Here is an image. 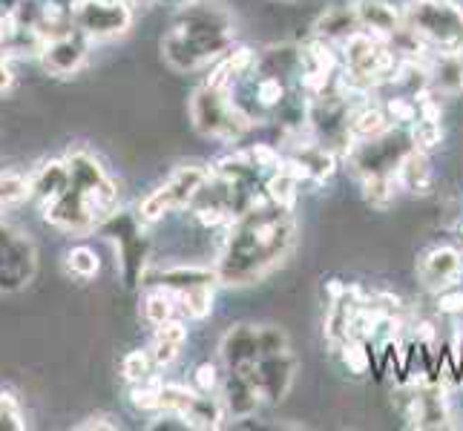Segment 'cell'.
Wrapping results in <instances>:
<instances>
[{
    "label": "cell",
    "instance_id": "cell-1",
    "mask_svg": "<svg viewBox=\"0 0 463 431\" xmlns=\"http://www.w3.org/2000/svg\"><path fill=\"white\" fill-rule=\"evenodd\" d=\"M294 242L297 221L291 207H279L274 201L250 207L231 225L216 262V276L233 287L260 282L291 257Z\"/></svg>",
    "mask_w": 463,
    "mask_h": 431
},
{
    "label": "cell",
    "instance_id": "cell-2",
    "mask_svg": "<svg viewBox=\"0 0 463 431\" xmlns=\"http://www.w3.org/2000/svg\"><path fill=\"white\" fill-rule=\"evenodd\" d=\"M236 35L231 14L213 4H187L162 38V55L173 70L196 72L228 52Z\"/></svg>",
    "mask_w": 463,
    "mask_h": 431
},
{
    "label": "cell",
    "instance_id": "cell-3",
    "mask_svg": "<svg viewBox=\"0 0 463 431\" xmlns=\"http://www.w3.org/2000/svg\"><path fill=\"white\" fill-rule=\"evenodd\" d=\"M403 23L440 55L463 52V9L452 0H411Z\"/></svg>",
    "mask_w": 463,
    "mask_h": 431
},
{
    "label": "cell",
    "instance_id": "cell-4",
    "mask_svg": "<svg viewBox=\"0 0 463 431\" xmlns=\"http://www.w3.org/2000/svg\"><path fill=\"white\" fill-rule=\"evenodd\" d=\"M190 118H194V126L202 136L228 144L242 138L250 126V118L239 113V107L228 98V89H219L211 84L194 92V98H190Z\"/></svg>",
    "mask_w": 463,
    "mask_h": 431
},
{
    "label": "cell",
    "instance_id": "cell-5",
    "mask_svg": "<svg viewBox=\"0 0 463 431\" xmlns=\"http://www.w3.org/2000/svg\"><path fill=\"white\" fill-rule=\"evenodd\" d=\"M288 348V337L274 325H236L222 340V360L228 369H248L260 357Z\"/></svg>",
    "mask_w": 463,
    "mask_h": 431
},
{
    "label": "cell",
    "instance_id": "cell-6",
    "mask_svg": "<svg viewBox=\"0 0 463 431\" xmlns=\"http://www.w3.org/2000/svg\"><path fill=\"white\" fill-rule=\"evenodd\" d=\"M72 23L90 41H107L130 29L133 12L127 0H72Z\"/></svg>",
    "mask_w": 463,
    "mask_h": 431
},
{
    "label": "cell",
    "instance_id": "cell-7",
    "mask_svg": "<svg viewBox=\"0 0 463 431\" xmlns=\"http://www.w3.org/2000/svg\"><path fill=\"white\" fill-rule=\"evenodd\" d=\"M345 67L380 84V81H386V78H394L397 55L389 46H383L377 35L372 38V35H365V32H354V35L345 41Z\"/></svg>",
    "mask_w": 463,
    "mask_h": 431
},
{
    "label": "cell",
    "instance_id": "cell-8",
    "mask_svg": "<svg viewBox=\"0 0 463 431\" xmlns=\"http://www.w3.org/2000/svg\"><path fill=\"white\" fill-rule=\"evenodd\" d=\"M35 274V248L9 225H0V291H18Z\"/></svg>",
    "mask_w": 463,
    "mask_h": 431
},
{
    "label": "cell",
    "instance_id": "cell-9",
    "mask_svg": "<svg viewBox=\"0 0 463 431\" xmlns=\"http://www.w3.org/2000/svg\"><path fill=\"white\" fill-rule=\"evenodd\" d=\"M231 371H242L257 382L262 400H282L294 382L297 360L291 354V348H285V351H274V354L260 357L253 365H248V369H231Z\"/></svg>",
    "mask_w": 463,
    "mask_h": 431
},
{
    "label": "cell",
    "instance_id": "cell-10",
    "mask_svg": "<svg viewBox=\"0 0 463 431\" xmlns=\"http://www.w3.org/2000/svg\"><path fill=\"white\" fill-rule=\"evenodd\" d=\"M87 52H90V38L78 26H72V29L46 41L38 61L43 63V70L50 75L63 78V75H72L81 70V63L87 61Z\"/></svg>",
    "mask_w": 463,
    "mask_h": 431
},
{
    "label": "cell",
    "instance_id": "cell-11",
    "mask_svg": "<svg viewBox=\"0 0 463 431\" xmlns=\"http://www.w3.org/2000/svg\"><path fill=\"white\" fill-rule=\"evenodd\" d=\"M463 274V253L455 248H432L418 262V279L429 291H446Z\"/></svg>",
    "mask_w": 463,
    "mask_h": 431
},
{
    "label": "cell",
    "instance_id": "cell-12",
    "mask_svg": "<svg viewBox=\"0 0 463 431\" xmlns=\"http://www.w3.org/2000/svg\"><path fill=\"white\" fill-rule=\"evenodd\" d=\"M67 187H70V164H67V158L43 162L35 173H32V199H38L41 207L52 204Z\"/></svg>",
    "mask_w": 463,
    "mask_h": 431
},
{
    "label": "cell",
    "instance_id": "cell-13",
    "mask_svg": "<svg viewBox=\"0 0 463 431\" xmlns=\"http://www.w3.org/2000/svg\"><path fill=\"white\" fill-rule=\"evenodd\" d=\"M222 403H225V411H231L233 417H250V414L260 408L262 394L257 389V382H253L248 374L231 371L228 382H225V397H222Z\"/></svg>",
    "mask_w": 463,
    "mask_h": 431
},
{
    "label": "cell",
    "instance_id": "cell-14",
    "mask_svg": "<svg viewBox=\"0 0 463 431\" xmlns=\"http://www.w3.org/2000/svg\"><path fill=\"white\" fill-rule=\"evenodd\" d=\"M394 179H397V184H401V190H409V193H414V196H426L429 190H432V182H435L432 164H429L426 153H420V150L406 153L394 170Z\"/></svg>",
    "mask_w": 463,
    "mask_h": 431
},
{
    "label": "cell",
    "instance_id": "cell-15",
    "mask_svg": "<svg viewBox=\"0 0 463 431\" xmlns=\"http://www.w3.org/2000/svg\"><path fill=\"white\" fill-rule=\"evenodd\" d=\"M357 18L363 26H369L377 38H394L403 29V14L386 0H360Z\"/></svg>",
    "mask_w": 463,
    "mask_h": 431
},
{
    "label": "cell",
    "instance_id": "cell-16",
    "mask_svg": "<svg viewBox=\"0 0 463 431\" xmlns=\"http://www.w3.org/2000/svg\"><path fill=\"white\" fill-rule=\"evenodd\" d=\"M409 420L418 428H440L449 420V411H446V400L438 389H420L418 394L409 400Z\"/></svg>",
    "mask_w": 463,
    "mask_h": 431
},
{
    "label": "cell",
    "instance_id": "cell-17",
    "mask_svg": "<svg viewBox=\"0 0 463 431\" xmlns=\"http://www.w3.org/2000/svg\"><path fill=\"white\" fill-rule=\"evenodd\" d=\"M184 342H187V328H184V323H179V319H167V323L156 325L153 342H150L153 362L158 369H167V365L179 357Z\"/></svg>",
    "mask_w": 463,
    "mask_h": 431
},
{
    "label": "cell",
    "instance_id": "cell-18",
    "mask_svg": "<svg viewBox=\"0 0 463 431\" xmlns=\"http://www.w3.org/2000/svg\"><path fill=\"white\" fill-rule=\"evenodd\" d=\"M211 179V173L199 164H182L170 173V179L165 182L167 193L173 199V207H187L196 199V193L204 187V182Z\"/></svg>",
    "mask_w": 463,
    "mask_h": 431
},
{
    "label": "cell",
    "instance_id": "cell-19",
    "mask_svg": "<svg viewBox=\"0 0 463 431\" xmlns=\"http://www.w3.org/2000/svg\"><path fill=\"white\" fill-rule=\"evenodd\" d=\"M360 18H357V9H348V6H334V9H326V14H319L317 21V35L323 38H343L348 41L351 35L357 32Z\"/></svg>",
    "mask_w": 463,
    "mask_h": 431
},
{
    "label": "cell",
    "instance_id": "cell-20",
    "mask_svg": "<svg viewBox=\"0 0 463 431\" xmlns=\"http://www.w3.org/2000/svg\"><path fill=\"white\" fill-rule=\"evenodd\" d=\"M389 113L386 109H380V107H372V104H365L360 107L357 113H351L348 116V133L351 138H380L383 133L389 130Z\"/></svg>",
    "mask_w": 463,
    "mask_h": 431
},
{
    "label": "cell",
    "instance_id": "cell-21",
    "mask_svg": "<svg viewBox=\"0 0 463 431\" xmlns=\"http://www.w3.org/2000/svg\"><path fill=\"white\" fill-rule=\"evenodd\" d=\"M184 426L187 428H219L225 420V403L216 397H207V391L196 394L194 406L184 411Z\"/></svg>",
    "mask_w": 463,
    "mask_h": 431
},
{
    "label": "cell",
    "instance_id": "cell-22",
    "mask_svg": "<svg viewBox=\"0 0 463 431\" xmlns=\"http://www.w3.org/2000/svg\"><path fill=\"white\" fill-rule=\"evenodd\" d=\"M397 179L392 173H372L363 179V199L369 201L374 211H389L397 199Z\"/></svg>",
    "mask_w": 463,
    "mask_h": 431
},
{
    "label": "cell",
    "instance_id": "cell-23",
    "mask_svg": "<svg viewBox=\"0 0 463 431\" xmlns=\"http://www.w3.org/2000/svg\"><path fill=\"white\" fill-rule=\"evenodd\" d=\"M26 199H32V175L4 170L0 173V213L21 207Z\"/></svg>",
    "mask_w": 463,
    "mask_h": 431
},
{
    "label": "cell",
    "instance_id": "cell-24",
    "mask_svg": "<svg viewBox=\"0 0 463 431\" xmlns=\"http://www.w3.org/2000/svg\"><path fill=\"white\" fill-rule=\"evenodd\" d=\"M175 302H179L182 311L190 319H204L213 311V282H202V285L187 287V291L175 296Z\"/></svg>",
    "mask_w": 463,
    "mask_h": 431
},
{
    "label": "cell",
    "instance_id": "cell-25",
    "mask_svg": "<svg viewBox=\"0 0 463 431\" xmlns=\"http://www.w3.org/2000/svg\"><path fill=\"white\" fill-rule=\"evenodd\" d=\"M297 158L308 167L311 179H317V182L331 179L334 170H337V162H334V153L326 150V147H317V144H302V150L297 153Z\"/></svg>",
    "mask_w": 463,
    "mask_h": 431
},
{
    "label": "cell",
    "instance_id": "cell-26",
    "mask_svg": "<svg viewBox=\"0 0 463 431\" xmlns=\"http://www.w3.org/2000/svg\"><path fill=\"white\" fill-rule=\"evenodd\" d=\"M250 63H253V50H248V46H245V50H236V52H231V55L213 70V75L207 78V84H211V87H219V89H228V84L233 81V78H236V75H242V72L250 67Z\"/></svg>",
    "mask_w": 463,
    "mask_h": 431
},
{
    "label": "cell",
    "instance_id": "cell-27",
    "mask_svg": "<svg viewBox=\"0 0 463 431\" xmlns=\"http://www.w3.org/2000/svg\"><path fill=\"white\" fill-rule=\"evenodd\" d=\"M175 305H179V302H175V296L170 291L156 287V291H150L145 296V319L150 325H162V323H167V319H173Z\"/></svg>",
    "mask_w": 463,
    "mask_h": 431
},
{
    "label": "cell",
    "instance_id": "cell-28",
    "mask_svg": "<svg viewBox=\"0 0 463 431\" xmlns=\"http://www.w3.org/2000/svg\"><path fill=\"white\" fill-rule=\"evenodd\" d=\"M435 84L443 92H460L463 89V52L460 55H440L435 70Z\"/></svg>",
    "mask_w": 463,
    "mask_h": 431
},
{
    "label": "cell",
    "instance_id": "cell-29",
    "mask_svg": "<svg viewBox=\"0 0 463 431\" xmlns=\"http://www.w3.org/2000/svg\"><path fill=\"white\" fill-rule=\"evenodd\" d=\"M170 211H175V207H173V199L167 193V187L162 184V187H156L153 193L138 204V221H141V225H153V221H158Z\"/></svg>",
    "mask_w": 463,
    "mask_h": 431
},
{
    "label": "cell",
    "instance_id": "cell-30",
    "mask_svg": "<svg viewBox=\"0 0 463 431\" xmlns=\"http://www.w3.org/2000/svg\"><path fill=\"white\" fill-rule=\"evenodd\" d=\"M194 400H196V391H190L184 386H173V382H170V386H162L158 411H170V414H179V417H184V411L194 406Z\"/></svg>",
    "mask_w": 463,
    "mask_h": 431
},
{
    "label": "cell",
    "instance_id": "cell-31",
    "mask_svg": "<svg viewBox=\"0 0 463 431\" xmlns=\"http://www.w3.org/2000/svg\"><path fill=\"white\" fill-rule=\"evenodd\" d=\"M165 382L158 377H147L145 382H133L130 389V403L138 411H158V397H162Z\"/></svg>",
    "mask_w": 463,
    "mask_h": 431
},
{
    "label": "cell",
    "instance_id": "cell-32",
    "mask_svg": "<svg viewBox=\"0 0 463 431\" xmlns=\"http://www.w3.org/2000/svg\"><path fill=\"white\" fill-rule=\"evenodd\" d=\"M153 354L150 351H130L124 360H121V374L127 382H145L147 377H153Z\"/></svg>",
    "mask_w": 463,
    "mask_h": 431
},
{
    "label": "cell",
    "instance_id": "cell-33",
    "mask_svg": "<svg viewBox=\"0 0 463 431\" xmlns=\"http://www.w3.org/2000/svg\"><path fill=\"white\" fill-rule=\"evenodd\" d=\"M67 267H70V274L78 279H92L101 270V262H99V257H95V250L78 245L67 253Z\"/></svg>",
    "mask_w": 463,
    "mask_h": 431
},
{
    "label": "cell",
    "instance_id": "cell-34",
    "mask_svg": "<svg viewBox=\"0 0 463 431\" xmlns=\"http://www.w3.org/2000/svg\"><path fill=\"white\" fill-rule=\"evenodd\" d=\"M440 141H443V126L438 121H432V118L414 121V126H411V144H414V150L429 153V150H435Z\"/></svg>",
    "mask_w": 463,
    "mask_h": 431
},
{
    "label": "cell",
    "instance_id": "cell-35",
    "mask_svg": "<svg viewBox=\"0 0 463 431\" xmlns=\"http://www.w3.org/2000/svg\"><path fill=\"white\" fill-rule=\"evenodd\" d=\"M21 431L26 428L24 423V408L21 400L9 389H0V431Z\"/></svg>",
    "mask_w": 463,
    "mask_h": 431
},
{
    "label": "cell",
    "instance_id": "cell-36",
    "mask_svg": "<svg viewBox=\"0 0 463 431\" xmlns=\"http://www.w3.org/2000/svg\"><path fill=\"white\" fill-rule=\"evenodd\" d=\"M268 199L279 207H294L297 201V179H291L288 173L279 170L274 179L268 182Z\"/></svg>",
    "mask_w": 463,
    "mask_h": 431
},
{
    "label": "cell",
    "instance_id": "cell-37",
    "mask_svg": "<svg viewBox=\"0 0 463 431\" xmlns=\"http://www.w3.org/2000/svg\"><path fill=\"white\" fill-rule=\"evenodd\" d=\"M299 58L308 63V70H319V72H328V75L334 72V67H337V58H334V52L319 41L306 46V50L299 52Z\"/></svg>",
    "mask_w": 463,
    "mask_h": 431
},
{
    "label": "cell",
    "instance_id": "cell-38",
    "mask_svg": "<svg viewBox=\"0 0 463 431\" xmlns=\"http://www.w3.org/2000/svg\"><path fill=\"white\" fill-rule=\"evenodd\" d=\"M343 362H345V369L351 374H365V371H369L372 357H369V351H365L363 340H348V342H343Z\"/></svg>",
    "mask_w": 463,
    "mask_h": 431
},
{
    "label": "cell",
    "instance_id": "cell-39",
    "mask_svg": "<svg viewBox=\"0 0 463 431\" xmlns=\"http://www.w3.org/2000/svg\"><path fill=\"white\" fill-rule=\"evenodd\" d=\"M282 95H285V87L279 78H262V81L257 84V98L262 107H274L282 101Z\"/></svg>",
    "mask_w": 463,
    "mask_h": 431
},
{
    "label": "cell",
    "instance_id": "cell-40",
    "mask_svg": "<svg viewBox=\"0 0 463 431\" xmlns=\"http://www.w3.org/2000/svg\"><path fill=\"white\" fill-rule=\"evenodd\" d=\"M386 113H389V118H394V121H418V107L409 104L406 98H392V101L386 104Z\"/></svg>",
    "mask_w": 463,
    "mask_h": 431
},
{
    "label": "cell",
    "instance_id": "cell-41",
    "mask_svg": "<svg viewBox=\"0 0 463 431\" xmlns=\"http://www.w3.org/2000/svg\"><path fill=\"white\" fill-rule=\"evenodd\" d=\"M250 162L257 167H282L279 153L274 147H268V144H257V147L250 150Z\"/></svg>",
    "mask_w": 463,
    "mask_h": 431
},
{
    "label": "cell",
    "instance_id": "cell-42",
    "mask_svg": "<svg viewBox=\"0 0 463 431\" xmlns=\"http://www.w3.org/2000/svg\"><path fill=\"white\" fill-rule=\"evenodd\" d=\"M219 386V374H216V365L213 362H202L196 369V389L211 394Z\"/></svg>",
    "mask_w": 463,
    "mask_h": 431
},
{
    "label": "cell",
    "instance_id": "cell-43",
    "mask_svg": "<svg viewBox=\"0 0 463 431\" xmlns=\"http://www.w3.org/2000/svg\"><path fill=\"white\" fill-rule=\"evenodd\" d=\"M438 308L443 314H463V291H443L438 296Z\"/></svg>",
    "mask_w": 463,
    "mask_h": 431
},
{
    "label": "cell",
    "instance_id": "cell-44",
    "mask_svg": "<svg viewBox=\"0 0 463 431\" xmlns=\"http://www.w3.org/2000/svg\"><path fill=\"white\" fill-rule=\"evenodd\" d=\"M9 61H12V52H9V50H4V46H0V95L9 92V89H12V84H14V75H12Z\"/></svg>",
    "mask_w": 463,
    "mask_h": 431
},
{
    "label": "cell",
    "instance_id": "cell-45",
    "mask_svg": "<svg viewBox=\"0 0 463 431\" xmlns=\"http://www.w3.org/2000/svg\"><path fill=\"white\" fill-rule=\"evenodd\" d=\"M78 428H118V423H109L107 414H92L87 423H81Z\"/></svg>",
    "mask_w": 463,
    "mask_h": 431
},
{
    "label": "cell",
    "instance_id": "cell-46",
    "mask_svg": "<svg viewBox=\"0 0 463 431\" xmlns=\"http://www.w3.org/2000/svg\"><path fill=\"white\" fill-rule=\"evenodd\" d=\"M423 118H432V121H440V107L435 101H423Z\"/></svg>",
    "mask_w": 463,
    "mask_h": 431
},
{
    "label": "cell",
    "instance_id": "cell-47",
    "mask_svg": "<svg viewBox=\"0 0 463 431\" xmlns=\"http://www.w3.org/2000/svg\"><path fill=\"white\" fill-rule=\"evenodd\" d=\"M130 6H150V4H156V0H127Z\"/></svg>",
    "mask_w": 463,
    "mask_h": 431
},
{
    "label": "cell",
    "instance_id": "cell-48",
    "mask_svg": "<svg viewBox=\"0 0 463 431\" xmlns=\"http://www.w3.org/2000/svg\"><path fill=\"white\" fill-rule=\"evenodd\" d=\"M173 4H194V0H173Z\"/></svg>",
    "mask_w": 463,
    "mask_h": 431
}]
</instances>
